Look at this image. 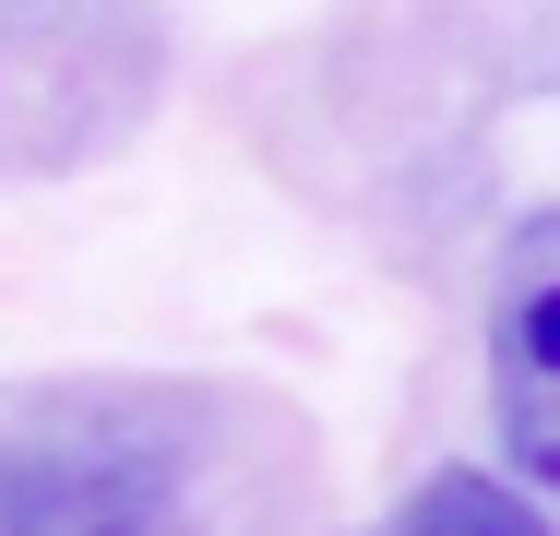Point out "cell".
I'll use <instances>...</instances> for the list:
<instances>
[{
  "label": "cell",
  "instance_id": "1",
  "mask_svg": "<svg viewBox=\"0 0 560 536\" xmlns=\"http://www.w3.org/2000/svg\"><path fill=\"white\" fill-rule=\"evenodd\" d=\"M0 536H191V489L131 429H36L0 453Z\"/></svg>",
  "mask_w": 560,
  "mask_h": 536
},
{
  "label": "cell",
  "instance_id": "2",
  "mask_svg": "<svg viewBox=\"0 0 560 536\" xmlns=\"http://www.w3.org/2000/svg\"><path fill=\"white\" fill-rule=\"evenodd\" d=\"M489 429L525 489H560V214L501 250L489 287Z\"/></svg>",
  "mask_w": 560,
  "mask_h": 536
},
{
  "label": "cell",
  "instance_id": "3",
  "mask_svg": "<svg viewBox=\"0 0 560 536\" xmlns=\"http://www.w3.org/2000/svg\"><path fill=\"white\" fill-rule=\"evenodd\" d=\"M382 536H560L537 513V489L525 477H489V465H442V477H418L406 489V513Z\"/></svg>",
  "mask_w": 560,
  "mask_h": 536
}]
</instances>
